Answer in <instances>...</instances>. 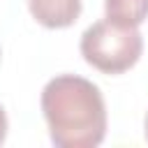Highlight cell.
I'll return each instance as SVG.
<instances>
[{
  "label": "cell",
  "instance_id": "1",
  "mask_svg": "<svg viewBox=\"0 0 148 148\" xmlns=\"http://www.w3.org/2000/svg\"><path fill=\"white\" fill-rule=\"evenodd\" d=\"M42 113L56 148H95L106 136L99 88L76 74H58L42 88Z\"/></svg>",
  "mask_w": 148,
  "mask_h": 148
},
{
  "label": "cell",
  "instance_id": "2",
  "mask_svg": "<svg viewBox=\"0 0 148 148\" xmlns=\"http://www.w3.org/2000/svg\"><path fill=\"white\" fill-rule=\"evenodd\" d=\"M79 49L83 60L95 69L104 74H123L139 62L143 35L139 28H123L109 18H102L83 30Z\"/></svg>",
  "mask_w": 148,
  "mask_h": 148
},
{
  "label": "cell",
  "instance_id": "3",
  "mask_svg": "<svg viewBox=\"0 0 148 148\" xmlns=\"http://www.w3.org/2000/svg\"><path fill=\"white\" fill-rule=\"evenodd\" d=\"M28 9L39 25L60 30L81 16V0H28Z\"/></svg>",
  "mask_w": 148,
  "mask_h": 148
},
{
  "label": "cell",
  "instance_id": "4",
  "mask_svg": "<svg viewBox=\"0 0 148 148\" xmlns=\"http://www.w3.org/2000/svg\"><path fill=\"white\" fill-rule=\"evenodd\" d=\"M104 18L123 28H139L148 18V0H104Z\"/></svg>",
  "mask_w": 148,
  "mask_h": 148
},
{
  "label": "cell",
  "instance_id": "5",
  "mask_svg": "<svg viewBox=\"0 0 148 148\" xmlns=\"http://www.w3.org/2000/svg\"><path fill=\"white\" fill-rule=\"evenodd\" d=\"M7 130H9V120H7V113H5V109H2V104H0V143H5Z\"/></svg>",
  "mask_w": 148,
  "mask_h": 148
},
{
  "label": "cell",
  "instance_id": "6",
  "mask_svg": "<svg viewBox=\"0 0 148 148\" xmlns=\"http://www.w3.org/2000/svg\"><path fill=\"white\" fill-rule=\"evenodd\" d=\"M143 136L148 141V111H146V120H143Z\"/></svg>",
  "mask_w": 148,
  "mask_h": 148
}]
</instances>
